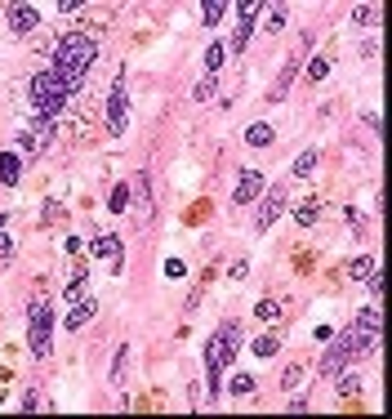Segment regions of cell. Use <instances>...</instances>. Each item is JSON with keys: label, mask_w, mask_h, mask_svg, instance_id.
Returning a JSON list of instances; mask_svg holds the SVG:
<instances>
[{"label": "cell", "mask_w": 392, "mask_h": 419, "mask_svg": "<svg viewBox=\"0 0 392 419\" xmlns=\"http://www.w3.org/2000/svg\"><path fill=\"white\" fill-rule=\"evenodd\" d=\"M246 143L250 147H272V143H277V130H272V125H250V130H246Z\"/></svg>", "instance_id": "obj_14"}, {"label": "cell", "mask_w": 392, "mask_h": 419, "mask_svg": "<svg viewBox=\"0 0 392 419\" xmlns=\"http://www.w3.org/2000/svg\"><path fill=\"white\" fill-rule=\"evenodd\" d=\"M214 85H219V76H205V81H201V85H196V90H192V99H196V103H205V99H214Z\"/></svg>", "instance_id": "obj_26"}, {"label": "cell", "mask_w": 392, "mask_h": 419, "mask_svg": "<svg viewBox=\"0 0 392 419\" xmlns=\"http://www.w3.org/2000/svg\"><path fill=\"white\" fill-rule=\"evenodd\" d=\"M370 18H379V9H375V5H357V9H352V23H357V27H366Z\"/></svg>", "instance_id": "obj_30"}, {"label": "cell", "mask_w": 392, "mask_h": 419, "mask_svg": "<svg viewBox=\"0 0 392 419\" xmlns=\"http://www.w3.org/2000/svg\"><path fill=\"white\" fill-rule=\"evenodd\" d=\"M0 402H5V388H0Z\"/></svg>", "instance_id": "obj_39"}, {"label": "cell", "mask_w": 392, "mask_h": 419, "mask_svg": "<svg viewBox=\"0 0 392 419\" xmlns=\"http://www.w3.org/2000/svg\"><path fill=\"white\" fill-rule=\"evenodd\" d=\"M263 9H268L263 0H241V5H237V18H241V23H237V36H232V54H241V49L250 45V36H254V18H259Z\"/></svg>", "instance_id": "obj_7"}, {"label": "cell", "mask_w": 392, "mask_h": 419, "mask_svg": "<svg viewBox=\"0 0 392 419\" xmlns=\"http://www.w3.org/2000/svg\"><path fill=\"white\" fill-rule=\"evenodd\" d=\"M357 357V343H352V330H343V335H339L334 343H330V352H325L321 357V375L325 379H339V370L348 366V361Z\"/></svg>", "instance_id": "obj_6"}, {"label": "cell", "mask_w": 392, "mask_h": 419, "mask_svg": "<svg viewBox=\"0 0 392 419\" xmlns=\"http://www.w3.org/2000/svg\"><path fill=\"white\" fill-rule=\"evenodd\" d=\"M312 170H316V152H303L299 161H294V179H308Z\"/></svg>", "instance_id": "obj_24"}, {"label": "cell", "mask_w": 392, "mask_h": 419, "mask_svg": "<svg viewBox=\"0 0 392 419\" xmlns=\"http://www.w3.org/2000/svg\"><path fill=\"white\" fill-rule=\"evenodd\" d=\"M316 210H321L316 201H303V206H294V223H299V228H312V223H316Z\"/></svg>", "instance_id": "obj_20"}, {"label": "cell", "mask_w": 392, "mask_h": 419, "mask_svg": "<svg viewBox=\"0 0 392 419\" xmlns=\"http://www.w3.org/2000/svg\"><path fill=\"white\" fill-rule=\"evenodd\" d=\"M5 18H9V31H14V36H31V31L40 27V9L36 5H9Z\"/></svg>", "instance_id": "obj_11"}, {"label": "cell", "mask_w": 392, "mask_h": 419, "mask_svg": "<svg viewBox=\"0 0 392 419\" xmlns=\"http://www.w3.org/2000/svg\"><path fill=\"white\" fill-rule=\"evenodd\" d=\"M18 147H23V152H40L45 143L36 138V130H23V134H18Z\"/></svg>", "instance_id": "obj_31"}, {"label": "cell", "mask_w": 392, "mask_h": 419, "mask_svg": "<svg viewBox=\"0 0 392 419\" xmlns=\"http://www.w3.org/2000/svg\"><path fill=\"white\" fill-rule=\"evenodd\" d=\"M71 85L58 76L54 67H45V72H36L31 76V85H27V99H31V112L40 116V121H58V112L71 103Z\"/></svg>", "instance_id": "obj_3"}, {"label": "cell", "mask_w": 392, "mask_h": 419, "mask_svg": "<svg viewBox=\"0 0 392 419\" xmlns=\"http://www.w3.org/2000/svg\"><path fill=\"white\" fill-rule=\"evenodd\" d=\"M263 188H268V174H263V170H241L237 188H232V201H237V206H250V201L263 197Z\"/></svg>", "instance_id": "obj_10"}, {"label": "cell", "mask_w": 392, "mask_h": 419, "mask_svg": "<svg viewBox=\"0 0 392 419\" xmlns=\"http://www.w3.org/2000/svg\"><path fill=\"white\" fill-rule=\"evenodd\" d=\"M228 0H214V5H205V9H201V18H205V27H219V23H223V14H228Z\"/></svg>", "instance_id": "obj_19"}, {"label": "cell", "mask_w": 392, "mask_h": 419, "mask_svg": "<svg viewBox=\"0 0 392 419\" xmlns=\"http://www.w3.org/2000/svg\"><path fill=\"white\" fill-rule=\"evenodd\" d=\"M94 58H99V40H94L90 31H62V36H58V45H54V72L71 85V90H80V85L90 81Z\"/></svg>", "instance_id": "obj_1"}, {"label": "cell", "mask_w": 392, "mask_h": 419, "mask_svg": "<svg viewBox=\"0 0 392 419\" xmlns=\"http://www.w3.org/2000/svg\"><path fill=\"white\" fill-rule=\"evenodd\" d=\"M366 290L375 295V304H379V295H384V272H379V268H375V272L366 277Z\"/></svg>", "instance_id": "obj_32"}, {"label": "cell", "mask_w": 392, "mask_h": 419, "mask_svg": "<svg viewBox=\"0 0 392 419\" xmlns=\"http://www.w3.org/2000/svg\"><path fill=\"white\" fill-rule=\"evenodd\" d=\"M228 388H232V397H250L254 388H259V384H254V375H232Z\"/></svg>", "instance_id": "obj_23"}, {"label": "cell", "mask_w": 392, "mask_h": 419, "mask_svg": "<svg viewBox=\"0 0 392 419\" xmlns=\"http://www.w3.org/2000/svg\"><path fill=\"white\" fill-rule=\"evenodd\" d=\"M18 179H23V161H18V152H0V183L14 188Z\"/></svg>", "instance_id": "obj_12"}, {"label": "cell", "mask_w": 392, "mask_h": 419, "mask_svg": "<svg viewBox=\"0 0 392 419\" xmlns=\"http://www.w3.org/2000/svg\"><path fill=\"white\" fill-rule=\"evenodd\" d=\"M375 268H379V263H375V259H370V254H361V259H357V263H352V277H357V281H366V277H370V272H375Z\"/></svg>", "instance_id": "obj_27"}, {"label": "cell", "mask_w": 392, "mask_h": 419, "mask_svg": "<svg viewBox=\"0 0 392 419\" xmlns=\"http://www.w3.org/2000/svg\"><path fill=\"white\" fill-rule=\"evenodd\" d=\"M246 272H250V263H246V259H237V263H232V272H228V277H232V281H241Z\"/></svg>", "instance_id": "obj_38"}, {"label": "cell", "mask_w": 392, "mask_h": 419, "mask_svg": "<svg viewBox=\"0 0 392 419\" xmlns=\"http://www.w3.org/2000/svg\"><path fill=\"white\" fill-rule=\"evenodd\" d=\"M183 272H187L183 259H165V277H183Z\"/></svg>", "instance_id": "obj_36"}, {"label": "cell", "mask_w": 392, "mask_h": 419, "mask_svg": "<svg viewBox=\"0 0 392 419\" xmlns=\"http://www.w3.org/2000/svg\"><path fill=\"white\" fill-rule=\"evenodd\" d=\"M361 393V379H357V375H343V379H339V397H357Z\"/></svg>", "instance_id": "obj_28"}, {"label": "cell", "mask_w": 392, "mask_h": 419, "mask_svg": "<svg viewBox=\"0 0 392 419\" xmlns=\"http://www.w3.org/2000/svg\"><path fill=\"white\" fill-rule=\"evenodd\" d=\"M205 214H210V201H196V206L187 210L183 219H187V223H205Z\"/></svg>", "instance_id": "obj_33"}, {"label": "cell", "mask_w": 392, "mask_h": 419, "mask_svg": "<svg viewBox=\"0 0 392 419\" xmlns=\"http://www.w3.org/2000/svg\"><path fill=\"white\" fill-rule=\"evenodd\" d=\"M250 352H254V357H263V361H268V357H277V352H281V339H277V335H259V339L250 343Z\"/></svg>", "instance_id": "obj_16"}, {"label": "cell", "mask_w": 392, "mask_h": 419, "mask_svg": "<svg viewBox=\"0 0 392 419\" xmlns=\"http://www.w3.org/2000/svg\"><path fill=\"white\" fill-rule=\"evenodd\" d=\"M94 313H99V304H94V299H80V304L71 308L67 317H62V326H67V330H80V326H85V321H90Z\"/></svg>", "instance_id": "obj_13"}, {"label": "cell", "mask_w": 392, "mask_h": 419, "mask_svg": "<svg viewBox=\"0 0 392 419\" xmlns=\"http://www.w3.org/2000/svg\"><path fill=\"white\" fill-rule=\"evenodd\" d=\"M121 236H99V241L90 245V254H103V259H116V254H121Z\"/></svg>", "instance_id": "obj_17"}, {"label": "cell", "mask_w": 392, "mask_h": 419, "mask_svg": "<svg viewBox=\"0 0 392 419\" xmlns=\"http://www.w3.org/2000/svg\"><path fill=\"white\" fill-rule=\"evenodd\" d=\"M281 210H285V188H263L259 214H254V228H259V232H268L272 223L281 219Z\"/></svg>", "instance_id": "obj_9"}, {"label": "cell", "mask_w": 392, "mask_h": 419, "mask_svg": "<svg viewBox=\"0 0 392 419\" xmlns=\"http://www.w3.org/2000/svg\"><path fill=\"white\" fill-rule=\"evenodd\" d=\"M294 67H299V58H285V67H281V76H277V90H272V99H285V90H290V81H294Z\"/></svg>", "instance_id": "obj_18"}, {"label": "cell", "mask_w": 392, "mask_h": 419, "mask_svg": "<svg viewBox=\"0 0 392 419\" xmlns=\"http://www.w3.org/2000/svg\"><path fill=\"white\" fill-rule=\"evenodd\" d=\"M254 317H259V321H277L281 317V304H277V299H259V304H254Z\"/></svg>", "instance_id": "obj_21"}, {"label": "cell", "mask_w": 392, "mask_h": 419, "mask_svg": "<svg viewBox=\"0 0 392 419\" xmlns=\"http://www.w3.org/2000/svg\"><path fill=\"white\" fill-rule=\"evenodd\" d=\"M125 352H130V348H116V361H112V384H121V375H125Z\"/></svg>", "instance_id": "obj_34"}, {"label": "cell", "mask_w": 392, "mask_h": 419, "mask_svg": "<svg viewBox=\"0 0 392 419\" xmlns=\"http://www.w3.org/2000/svg\"><path fill=\"white\" fill-rule=\"evenodd\" d=\"M281 27H285V5H277V9L268 14V31H281Z\"/></svg>", "instance_id": "obj_35"}, {"label": "cell", "mask_w": 392, "mask_h": 419, "mask_svg": "<svg viewBox=\"0 0 392 419\" xmlns=\"http://www.w3.org/2000/svg\"><path fill=\"white\" fill-rule=\"evenodd\" d=\"M330 76V58H312L308 63V81H325Z\"/></svg>", "instance_id": "obj_25"}, {"label": "cell", "mask_w": 392, "mask_h": 419, "mask_svg": "<svg viewBox=\"0 0 392 419\" xmlns=\"http://www.w3.org/2000/svg\"><path fill=\"white\" fill-rule=\"evenodd\" d=\"M49 343H54V308L49 299H36L27 317V348L31 357H49Z\"/></svg>", "instance_id": "obj_4"}, {"label": "cell", "mask_w": 392, "mask_h": 419, "mask_svg": "<svg viewBox=\"0 0 392 419\" xmlns=\"http://www.w3.org/2000/svg\"><path fill=\"white\" fill-rule=\"evenodd\" d=\"M223 63H228V45H210L205 49V76H219V72H223Z\"/></svg>", "instance_id": "obj_15"}, {"label": "cell", "mask_w": 392, "mask_h": 419, "mask_svg": "<svg viewBox=\"0 0 392 419\" xmlns=\"http://www.w3.org/2000/svg\"><path fill=\"white\" fill-rule=\"evenodd\" d=\"M0 259H14V241L5 236V228H0Z\"/></svg>", "instance_id": "obj_37"}, {"label": "cell", "mask_w": 392, "mask_h": 419, "mask_svg": "<svg viewBox=\"0 0 392 419\" xmlns=\"http://www.w3.org/2000/svg\"><path fill=\"white\" fill-rule=\"evenodd\" d=\"M237 348H241V326L237 321H223L205 343V388H210V397L223 393V375L232 366V357H237Z\"/></svg>", "instance_id": "obj_2"}, {"label": "cell", "mask_w": 392, "mask_h": 419, "mask_svg": "<svg viewBox=\"0 0 392 419\" xmlns=\"http://www.w3.org/2000/svg\"><path fill=\"white\" fill-rule=\"evenodd\" d=\"M348 330H352L357 357H366V352H375L379 339H384V313H379V308H361V313H357V321H352Z\"/></svg>", "instance_id": "obj_5"}, {"label": "cell", "mask_w": 392, "mask_h": 419, "mask_svg": "<svg viewBox=\"0 0 392 419\" xmlns=\"http://www.w3.org/2000/svg\"><path fill=\"white\" fill-rule=\"evenodd\" d=\"M303 379H308V370H303V366H290V370L281 375V388H285V393H299Z\"/></svg>", "instance_id": "obj_22"}, {"label": "cell", "mask_w": 392, "mask_h": 419, "mask_svg": "<svg viewBox=\"0 0 392 419\" xmlns=\"http://www.w3.org/2000/svg\"><path fill=\"white\" fill-rule=\"evenodd\" d=\"M112 210H116V214H125V210H130V188H125V183L112 192Z\"/></svg>", "instance_id": "obj_29"}, {"label": "cell", "mask_w": 392, "mask_h": 419, "mask_svg": "<svg viewBox=\"0 0 392 419\" xmlns=\"http://www.w3.org/2000/svg\"><path fill=\"white\" fill-rule=\"evenodd\" d=\"M125 112H130V94H125V76H116L112 94H108V130H112V138L125 134Z\"/></svg>", "instance_id": "obj_8"}]
</instances>
